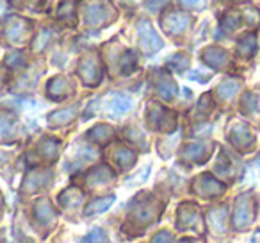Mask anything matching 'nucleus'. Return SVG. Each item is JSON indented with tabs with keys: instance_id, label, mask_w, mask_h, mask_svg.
<instances>
[{
	"instance_id": "1",
	"label": "nucleus",
	"mask_w": 260,
	"mask_h": 243,
	"mask_svg": "<svg viewBox=\"0 0 260 243\" xmlns=\"http://www.w3.org/2000/svg\"><path fill=\"white\" fill-rule=\"evenodd\" d=\"M139 40H141V47L146 54H153L162 47V40L159 38V34L155 33L150 22L139 23Z\"/></svg>"
},
{
	"instance_id": "2",
	"label": "nucleus",
	"mask_w": 260,
	"mask_h": 243,
	"mask_svg": "<svg viewBox=\"0 0 260 243\" xmlns=\"http://www.w3.org/2000/svg\"><path fill=\"white\" fill-rule=\"evenodd\" d=\"M189 23H191V18H189V15H185V13H170V15L164 18L166 29L173 34H182L187 29Z\"/></svg>"
},
{
	"instance_id": "3",
	"label": "nucleus",
	"mask_w": 260,
	"mask_h": 243,
	"mask_svg": "<svg viewBox=\"0 0 260 243\" xmlns=\"http://www.w3.org/2000/svg\"><path fill=\"white\" fill-rule=\"evenodd\" d=\"M130 107H132L130 97H126V95H123V93H118L112 98L111 105H109V111H111L112 115H125Z\"/></svg>"
},
{
	"instance_id": "4",
	"label": "nucleus",
	"mask_w": 260,
	"mask_h": 243,
	"mask_svg": "<svg viewBox=\"0 0 260 243\" xmlns=\"http://www.w3.org/2000/svg\"><path fill=\"white\" fill-rule=\"evenodd\" d=\"M104 238H105L104 232L98 231V229H94V231L91 232L89 236H87L86 241H84V243H104V241H102V239H104Z\"/></svg>"
},
{
	"instance_id": "5",
	"label": "nucleus",
	"mask_w": 260,
	"mask_h": 243,
	"mask_svg": "<svg viewBox=\"0 0 260 243\" xmlns=\"http://www.w3.org/2000/svg\"><path fill=\"white\" fill-rule=\"evenodd\" d=\"M180 2H182V4H187V6H194L198 0H180Z\"/></svg>"
}]
</instances>
